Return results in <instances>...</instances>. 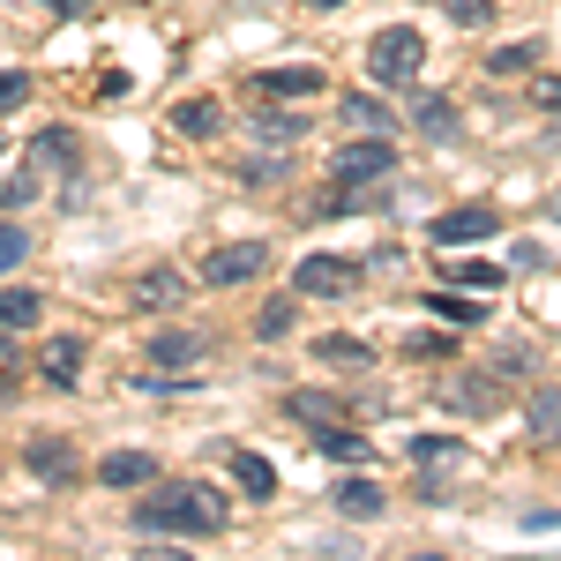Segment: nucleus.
Segmentation results:
<instances>
[{
  "label": "nucleus",
  "mask_w": 561,
  "mask_h": 561,
  "mask_svg": "<svg viewBox=\"0 0 561 561\" xmlns=\"http://www.w3.org/2000/svg\"><path fill=\"white\" fill-rule=\"evenodd\" d=\"M135 524L142 531H165V539H217L225 524H232V502L203 486V479H180V486H158V494H142L135 502Z\"/></svg>",
  "instance_id": "nucleus-1"
},
{
  "label": "nucleus",
  "mask_w": 561,
  "mask_h": 561,
  "mask_svg": "<svg viewBox=\"0 0 561 561\" xmlns=\"http://www.w3.org/2000/svg\"><path fill=\"white\" fill-rule=\"evenodd\" d=\"M420 68H427V38H420L412 23H389V31L367 38V76H375L382 90H412Z\"/></svg>",
  "instance_id": "nucleus-2"
},
{
  "label": "nucleus",
  "mask_w": 561,
  "mask_h": 561,
  "mask_svg": "<svg viewBox=\"0 0 561 561\" xmlns=\"http://www.w3.org/2000/svg\"><path fill=\"white\" fill-rule=\"evenodd\" d=\"M359 277H367L359 255H300L293 293H300V300H345V293H359Z\"/></svg>",
  "instance_id": "nucleus-3"
},
{
  "label": "nucleus",
  "mask_w": 561,
  "mask_h": 561,
  "mask_svg": "<svg viewBox=\"0 0 561 561\" xmlns=\"http://www.w3.org/2000/svg\"><path fill=\"white\" fill-rule=\"evenodd\" d=\"M389 173H397V150L382 135H359V142H345L330 158V180H345V187H367V180H389Z\"/></svg>",
  "instance_id": "nucleus-4"
},
{
  "label": "nucleus",
  "mask_w": 561,
  "mask_h": 561,
  "mask_svg": "<svg viewBox=\"0 0 561 561\" xmlns=\"http://www.w3.org/2000/svg\"><path fill=\"white\" fill-rule=\"evenodd\" d=\"M502 375H486V367H457L449 382H442V404L449 412H472V420H486V412H502Z\"/></svg>",
  "instance_id": "nucleus-5"
},
{
  "label": "nucleus",
  "mask_w": 561,
  "mask_h": 561,
  "mask_svg": "<svg viewBox=\"0 0 561 561\" xmlns=\"http://www.w3.org/2000/svg\"><path fill=\"white\" fill-rule=\"evenodd\" d=\"M262 270H270V248H262V240H232V248H210L195 277H203V285H248Z\"/></svg>",
  "instance_id": "nucleus-6"
},
{
  "label": "nucleus",
  "mask_w": 561,
  "mask_h": 561,
  "mask_svg": "<svg viewBox=\"0 0 561 561\" xmlns=\"http://www.w3.org/2000/svg\"><path fill=\"white\" fill-rule=\"evenodd\" d=\"M180 300H187V277H180V270H165V262L128 277V307H135V314H173Z\"/></svg>",
  "instance_id": "nucleus-7"
},
{
  "label": "nucleus",
  "mask_w": 561,
  "mask_h": 561,
  "mask_svg": "<svg viewBox=\"0 0 561 561\" xmlns=\"http://www.w3.org/2000/svg\"><path fill=\"white\" fill-rule=\"evenodd\" d=\"M23 465H31L45 486H68V479L83 472V457H76L68 434H31V442H23Z\"/></svg>",
  "instance_id": "nucleus-8"
},
{
  "label": "nucleus",
  "mask_w": 561,
  "mask_h": 561,
  "mask_svg": "<svg viewBox=\"0 0 561 561\" xmlns=\"http://www.w3.org/2000/svg\"><path fill=\"white\" fill-rule=\"evenodd\" d=\"M494 232H502V210H494V203H465V210H442V217H434V240H442V248L494 240Z\"/></svg>",
  "instance_id": "nucleus-9"
},
{
  "label": "nucleus",
  "mask_w": 561,
  "mask_h": 561,
  "mask_svg": "<svg viewBox=\"0 0 561 561\" xmlns=\"http://www.w3.org/2000/svg\"><path fill=\"white\" fill-rule=\"evenodd\" d=\"M285 420H307V427H337L352 420L345 397H330V389H285Z\"/></svg>",
  "instance_id": "nucleus-10"
},
{
  "label": "nucleus",
  "mask_w": 561,
  "mask_h": 561,
  "mask_svg": "<svg viewBox=\"0 0 561 561\" xmlns=\"http://www.w3.org/2000/svg\"><path fill=\"white\" fill-rule=\"evenodd\" d=\"M314 90H322V68L314 60H300V68H262L255 76V98H270V105L277 98H314Z\"/></svg>",
  "instance_id": "nucleus-11"
},
{
  "label": "nucleus",
  "mask_w": 561,
  "mask_h": 561,
  "mask_svg": "<svg viewBox=\"0 0 561 561\" xmlns=\"http://www.w3.org/2000/svg\"><path fill=\"white\" fill-rule=\"evenodd\" d=\"M38 180H53V173H76V135L68 128H45V135H31V158H23Z\"/></svg>",
  "instance_id": "nucleus-12"
},
{
  "label": "nucleus",
  "mask_w": 561,
  "mask_h": 561,
  "mask_svg": "<svg viewBox=\"0 0 561 561\" xmlns=\"http://www.w3.org/2000/svg\"><path fill=\"white\" fill-rule=\"evenodd\" d=\"M98 479L121 494V486H158V457L150 449H113L105 465H98Z\"/></svg>",
  "instance_id": "nucleus-13"
},
{
  "label": "nucleus",
  "mask_w": 561,
  "mask_h": 561,
  "mask_svg": "<svg viewBox=\"0 0 561 561\" xmlns=\"http://www.w3.org/2000/svg\"><path fill=\"white\" fill-rule=\"evenodd\" d=\"M412 128L434 135V142H457V105L442 90H412Z\"/></svg>",
  "instance_id": "nucleus-14"
},
{
  "label": "nucleus",
  "mask_w": 561,
  "mask_h": 561,
  "mask_svg": "<svg viewBox=\"0 0 561 561\" xmlns=\"http://www.w3.org/2000/svg\"><path fill=\"white\" fill-rule=\"evenodd\" d=\"M38 375L53 389H76L83 382V337H53V345L38 352Z\"/></svg>",
  "instance_id": "nucleus-15"
},
{
  "label": "nucleus",
  "mask_w": 561,
  "mask_h": 561,
  "mask_svg": "<svg viewBox=\"0 0 561 561\" xmlns=\"http://www.w3.org/2000/svg\"><path fill=\"white\" fill-rule=\"evenodd\" d=\"M232 486H240L248 502H270V494H277V465L255 457V449H232Z\"/></svg>",
  "instance_id": "nucleus-16"
},
{
  "label": "nucleus",
  "mask_w": 561,
  "mask_h": 561,
  "mask_svg": "<svg viewBox=\"0 0 561 561\" xmlns=\"http://www.w3.org/2000/svg\"><path fill=\"white\" fill-rule=\"evenodd\" d=\"M412 472H465V442H449V434H412Z\"/></svg>",
  "instance_id": "nucleus-17"
},
{
  "label": "nucleus",
  "mask_w": 561,
  "mask_h": 561,
  "mask_svg": "<svg viewBox=\"0 0 561 561\" xmlns=\"http://www.w3.org/2000/svg\"><path fill=\"white\" fill-rule=\"evenodd\" d=\"M203 352H210L203 330H158V337H150V359H158V367H195Z\"/></svg>",
  "instance_id": "nucleus-18"
},
{
  "label": "nucleus",
  "mask_w": 561,
  "mask_h": 561,
  "mask_svg": "<svg viewBox=\"0 0 561 561\" xmlns=\"http://www.w3.org/2000/svg\"><path fill=\"white\" fill-rule=\"evenodd\" d=\"M217 128H225L217 98H180L173 105V135H195V142H203V135H217Z\"/></svg>",
  "instance_id": "nucleus-19"
},
{
  "label": "nucleus",
  "mask_w": 561,
  "mask_h": 561,
  "mask_svg": "<svg viewBox=\"0 0 561 561\" xmlns=\"http://www.w3.org/2000/svg\"><path fill=\"white\" fill-rule=\"evenodd\" d=\"M38 314H45V293H31V285L0 293V330H38Z\"/></svg>",
  "instance_id": "nucleus-20"
},
{
  "label": "nucleus",
  "mask_w": 561,
  "mask_h": 561,
  "mask_svg": "<svg viewBox=\"0 0 561 561\" xmlns=\"http://www.w3.org/2000/svg\"><path fill=\"white\" fill-rule=\"evenodd\" d=\"M389 502H382V486H375V479H345V486H337V517H382Z\"/></svg>",
  "instance_id": "nucleus-21"
},
{
  "label": "nucleus",
  "mask_w": 561,
  "mask_h": 561,
  "mask_svg": "<svg viewBox=\"0 0 561 561\" xmlns=\"http://www.w3.org/2000/svg\"><path fill=\"white\" fill-rule=\"evenodd\" d=\"M314 449H322V457H337V465H367V434H352V420L322 427V434H314Z\"/></svg>",
  "instance_id": "nucleus-22"
},
{
  "label": "nucleus",
  "mask_w": 561,
  "mask_h": 561,
  "mask_svg": "<svg viewBox=\"0 0 561 561\" xmlns=\"http://www.w3.org/2000/svg\"><path fill=\"white\" fill-rule=\"evenodd\" d=\"M314 359H322V367H359V375L375 367V352L359 345V337H314Z\"/></svg>",
  "instance_id": "nucleus-23"
},
{
  "label": "nucleus",
  "mask_w": 561,
  "mask_h": 561,
  "mask_svg": "<svg viewBox=\"0 0 561 561\" xmlns=\"http://www.w3.org/2000/svg\"><path fill=\"white\" fill-rule=\"evenodd\" d=\"M345 128H359V135H389L397 121H389L382 98H359V90H352V98H345Z\"/></svg>",
  "instance_id": "nucleus-24"
},
{
  "label": "nucleus",
  "mask_w": 561,
  "mask_h": 561,
  "mask_svg": "<svg viewBox=\"0 0 561 561\" xmlns=\"http://www.w3.org/2000/svg\"><path fill=\"white\" fill-rule=\"evenodd\" d=\"M427 314H442L449 330H472V322H479V300H465V293H427Z\"/></svg>",
  "instance_id": "nucleus-25"
},
{
  "label": "nucleus",
  "mask_w": 561,
  "mask_h": 561,
  "mask_svg": "<svg viewBox=\"0 0 561 561\" xmlns=\"http://www.w3.org/2000/svg\"><path fill=\"white\" fill-rule=\"evenodd\" d=\"M531 434L539 442H561V389H539L531 397Z\"/></svg>",
  "instance_id": "nucleus-26"
},
{
  "label": "nucleus",
  "mask_w": 561,
  "mask_h": 561,
  "mask_svg": "<svg viewBox=\"0 0 561 561\" xmlns=\"http://www.w3.org/2000/svg\"><path fill=\"white\" fill-rule=\"evenodd\" d=\"M449 285H465V293H494V285H502V262H449Z\"/></svg>",
  "instance_id": "nucleus-27"
},
{
  "label": "nucleus",
  "mask_w": 561,
  "mask_h": 561,
  "mask_svg": "<svg viewBox=\"0 0 561 561\" xmlns=\"http://www.w3.org/2000/svg\"><path fill=\"white\" fill-rule=\"evenodd\" d=\"M255 337H262V345L293 337V300H270V307H262V314H255Z\"/></svg>",
  "instance_id": "nucleus-28"
},
{
  "label": "nucleus",
  "mask_w": 561,
  "mask_h": 561,
  "mask_svg": "<svg viewBox=\"0 0 561 561\" xmlns=\"http://www.w3.org/2000/svg\"><path fill=\"white\" fill-rule=\"evenodd\" d=\"M23 255H31V232H23L15 217H0V277H8V270H15Z\"/></svg>",
  "instance_id": "nucleus-29"
},
{
  "label": "nucleus",
  "mask_w": 561,
  "mask_h": 561,
  "mask_svg": "<svg viewBox=\"0 0 561 561\" xmlns=\"http://www.w3.org/2000/svg\"><path fill=\"white\" fill-rule=\"evenodd\" d=\"M524 68H539V45H502L486 60V76H524Z\"/></svg>",
  "instance_id": "nucleus-30"
},
{
  "label": "nucleus",
  "mask_w": 561,
  "mask_h": 561,
  "mask_svg": "<svg viewBox=\"0 0 561 561\" xmlns=\"http://www.w3.org/2000/svg\"><path fill=\"white\" fill-rule=\"evenodd\" d=\"M300 135H307L300 113H262V142H277V150H285V142H300Z\"/></svg>",
  "instance_id": "nucleus-31"
},
{
  "label": "nucleus",
  "mask_w": 561,
  "mask_h": 561,
  "mask_svg": "<svg viewBox=\"0 0 561 561\" xmlns=\"http://www.w3.org/2000/svg\"><path fill=\"white\" fill-rule=\"evenodd\" d=\"M442 15L465 23V31H479V23H494V0H442Z\"/></svg>",
  "instance_id": "nucleus-32"
},
{
  "label": "nucleus",
  "mask_w": 561,
  "mask_h": 561,
  "mask_svg": "<svg viewBox=\"0 0 561 561\" xmlns=\"http://www.w3.org/2000/svg\"><path fill=\"white\" fill-rule=\"evenodd\" d=\"M23 203H38V173H31V165H23V173L0 187V210H23Z\"/></svg>",
  "instance_id": "nucleus-33"
},
{
  "label": "nucleus",
  "mask_w": 561,
  "mask_h": 561,
  "mask_svg": "<svg viewBox=\"0 0 561 561\" xmlns=\"http://www.w3.org/2000/svg\"><path fill=\"white\" fill-rule=\"evenodd\" d=\"M23 382V359H15V330H0V397H15Z\"/></svg>",
  "instance_id": "nucleus-34"
},
{
  "label": "nucleus",
  "mask_w": 561,
  "mask_h": 561,
  "mask_svg": "<svg viewBox=\"0 0 561 561\" xmlns=\"http://www.w3.org/2000/svg\"><path fill=\"white\" fill-rule=\"evenodd\" d=\"M23 98H31V76L23 68H0V113H15Z\"/></svg>",
  "instance_id": "nucleus-35"
},
{
  "label": "nucleus",
  "mask_w": 561,
  "mask_h": 561,
  "mask_svg": "<svg viewBox=\"0 0 561 561\" xmlns=\"http://www.w3.org/2000/svg\"><path fill=\"white\" fill-rule=\"evenodd\" d=\"M404 352H412V359H442V352H449V337H434V330H412V345H404Z\"/></svg>",
  "instance_id": "nucleus-36"
},
{
  "label": "nucleus",
  "mask_w": 561,
  "mask_h": 561,
  "mask_svg": "<svg viewBox=\"0 0 561 561\" xmlns=\"http://www.w3.org/2000/svg\"><path fill=\"white\" fill-rule=\"evenodd\" d=\"M524 531H561V510H524Z\"/></svg>",
  "instance_id": "nucleus-37"
},
{
  "label": "nucleus",
  "mask_w": 561,
  "mask_h": 561,
  "mask_svg": "<svg viewBox=\"0 0 561 561\" xmlns=\"http://www.w3.org/2000/svg\"><path fill=\"white\" fill-rule=\"evenodd\" d=\"M531 98H539L547 113H561V76H547V83H531Z\"/></svg>",
  "instance_id": "nucleus-38"
},
{
  "label": "nucleus",
  "mask_w": 561,
  "mask_h": 561,
  "mask_svg": "<svg viewBox=\"0 0 561 561\" xmlns=\"http://www.w3.org/2000/svg\"><path fill=\"white\" fill-rule=\"evenodd\" d=\"M307 8H345V0H307Z\"/></svg>",
  "instance_id": "nucleus-39"
},
{
  "label": "nucleus",
  "mask_w": 561,
  "mask_h": 561,
  "mask_svg": "<svg viewBox=\"0 0 561 561\" xmlns=\"http://www.w3.org/2000/svg\"><path fill=\"white\" fill-rule=\"evenodd\" d=\"M554 210H561V195H554Z\"/></svg>",
  "instance_id": "nucleus-40"
}]
</instances>
